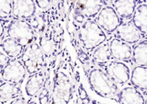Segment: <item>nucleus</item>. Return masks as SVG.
<instances>
[{
  "label": "nucleus",
  "instance_id": "f257e3e1",
  "mask_svg": "<svg viewBox=\"0 0 147 104\" xmlns=\"http://www.w3.org/2000/svg\"><path fill=\"white\" fill-rule=\"evenodd\" d=\"M78 103L74 66L67 46L64 45L57 59L50 104Z\"/></svg>",
  "mask_w": 147,
  "mask_h": 104
},
{
  "label": "nucleus",
  "instance_id": "f03ea898",
  "mask_svg": "<svg viewBox=\"0 0 147 104\" xmlns=\"http://www.w3.org/2000/svg\"><path fill=\"white\" fill-rule=\"evenodd\" d=\"M93 66V65H92ZM88 70L87 69H85ZM87 78L91 89L102 98L116 100L119 86L113 82L103 70L93 66L88 70Z\"/></svg>",
  "mask_w": 147,
  "mask_h": 104
},
{
  "label": "nucleus",
  "instance_id": "7ed1b4c3",
  "mask_svg": "<svg viewBox=\"0 0 147 104\" xmlns=\"http://www.w3.org/2000/svg\"><path fill=\"white\" fill-rule=\"evenodd\" d=\"M78 37L82 48L90 56L96 47L108 40V35L93 19H87L80 25Z\"/></svg>",
  "mask_w": 147,
  "mask_h": 104
},
{
  "label": "nucleus",
  "instance_id": "20e7f679",
  "mask_svg": "<svg viewBox=\"0 0 147 104\" xmlns=\"http://www.w3.org/2000/svg\"><path fill=\"white\" fill-rule=\"evenodd\" d=\"M19 59L22 61L29 75L45 69L47 64L37 40H34L25 47Z\"/></svg>",
  "mask_w": 147,
  "mask_h": 104
},
{
  "label": "nucleus",
  "instance_id": "39448f33",
  "mask_svg": "<svg viewBox=\"0 0 147 104\" xmlns=\"http://www.w3.org/2000/svg\"><path fill=\"white\" fill-rule=\"evenodd\" d=\"M5 35L17 40L24 48L34 40H37V36L31 24L25 19H13L6 30Z\"/></svg>",
  "mask_w": 147,
  "mask_h": 104
},
{
  "label": "nucleus",
  "instance_id": "423d86ee",
  "mask_svg": "<svg viewBox=\"0 0 147 104\" xmlns=\"http://www.w3.org/2000/svg\"><path fill=\"white\" fill-rule=\"evenodd\" d=\"M0 75L3 81H8L22 86L24 80L29 76L22 61L18 59H12L0 70Z\"/></svg>",
  "mask_w": 147,
  "mask_h": 104
},
{
  "label": "nucleus",
  "instance_id": "0eeeda50",
  "mask_svg": "<svg viewBox=\"0 0 147 104\" xmlns=\"http://www.w3.org/2000/svg\"><path fill=\"white\" fill-rule=\"evenodd\" d=\"M93 20L108 35H113V32L122 22L110 4L103 6Z\"/></svg>",
  "mask_w": 147,
  "mask_h": 104
},
{
  "label": "nucleus",
  "instance_id": "6e6552de",
  "mask_svg": "<svg viewBox=\"0 0 147 104\" xmlns=\"http://www.w3.org/2000/svg\"><path fill=\"white\" fill-rule=\"evenodd\" d=\"M101 68L118 86H125L129 81L130 67L124 61L111 60Z\"/></svg>",
  "mask_w": 147,
  "mask_h": 104
},
{
  "label": "nucleus",
  "instance_id": "1a4fd4ad",
  "mask_svg": "<svg viewBox=\"0 0 147 104\" xmlns=\"http://www.w3.org/2000/svg\"><path fill=\"white\" fill-rule=\"evenodd\" d=\"M113 35L114 38H117L130 46L138 43L142 39H146L145 35L139 31L130 19L122 21Z\"/></svg>",
  "mask_w": 147,
  "mask_h": 104
},
{
  "label": "nucleus",
  "instance_id": "9d476101",
  "mask_svg": "<svg viewBox=\"0 0 147 104\" xmlns=\"http://www.w3.org/2000/svg\"><path fill=\"white\" fill-rule=\"evenodd\" d=\"M45 79V70L43 69L38 72L29 75L24 81L23 94L29 99H36L42 88ZM38 102V101H37Z\"/></svg>",
  "mask_w": 147,
  "mask_h": 104
},
{
  "label": "nucleus",
  "instance_id": "9b49d317",
  "mask_svg": "<svg viewBox=\"0 0 147 104\" xmlns=\"http://www.w3.org/2000/svg\"><path fill=\"white\" fill-rule=\"evenodd\" d=\"M58 56L54 58V59H51L49 61H47V64H46V66L45 68V82H44V85H43L42 88L40 89V93H39V95L37 97L38 103H50L51 90H52V85H53V79H54V76H55V71H56V66H57Z\"/></svg>",
  "mask_w": 147,
  "mask_h": 104
},
{
  "label": "nucleus",
  "instance_id": "f8f14e48",
  "mask_svg": "<svg viewBox=\"0 0 147 104\" xmlns=\"http://www.w3.org/2000/svg\"><path fill=\"white\" fill-rule=\"evenodd\" d=\"M67 0H51L49 7L42 10L46 18L47 26L52 25L58 21L66 24L67 22Z\"/></svg>",
  "mask_w": 147,
  "mask_h": 104
},
{
  "label": "nucleus",
  "instance_id": "ddd939ff",
  "mask_svg": "<svg viewBox=\"0 0 147 104\" xmlns=\"http://www.w3.org/2000/svg\"><path fill=\"white\" fill-rule=\"evenodd\" d=\"M105 5L104 0H77L72 12L82 14L86 19H94Z\"/></svg>",
  "mask_w": 147,
  "mask_h": 104
},
{
  "label": "nucleus",
  "instance_id": "4468645a",
  "mask_svg": "<svg viewBox=\"0 0 147 104\" xmlns=\"http://www.w3.org/2000/svg\"><path fill=\"white\" fill-rule=\"evenodd\" d=\"M38 9L34 0H12V18L28 20L33 18Z\"/></svg>",
  "mask_w": 147,
  "mask_h": 104
},
{
  "label": "nucleus",
  "instance_id": "2eb2a0df",
  "mask_svg": "<svg viewBox=\"0 0 147 104\" xmlns=\"http://www.w3.org/2000/svg\"><path fill=\"white\" fill-rule=\"evenodd\" d=\"M37 42L45 56L46 61H49L51 59L57 57L60 55L55 45L52 25L46 27L42 35L37 38Z\"/></svg>",
  "mask_w": 147,
  "mask_h": 104
},
{
  "label": "nucleus",
  "instance_id": "dca6fc26",
  "mask_svg": "<svg viewBox=\"0 0 147 104\" xmlns=\"http://www.w3.org/2000/svg\"><path fill=\"white\" fill-rule=\"evenodd\" d=\"M109 45L113 60L124 61L125 63L131 62L132 47L130 45L114 37L110 39Z\"/></svg>",
  "mask_w": 147,
  "mask_h": 104
},
{
  "label": "nucleus",
  "instance_id": "f3484780",
  "mask_svg": "<svg viewBox=\"0 0 147 104\" xmlns=\"http://www.w3.org/2000/svg\"><path fill=\"white\" fill-rule=\"evenodd\" d=\"M116 102L122 104H146V96L133 86L119 89Z\"/></svg>",
  "mask_w": 147,
  "mask_h": 104
},
{
  "label": "nucleus",
  "instance_id": "a211bd4d",
  "mask_svg": "<svg viewBox=\"0 0 147 104\" xmlns=\"http://www.w3.org/2000/svg\"><path fill=\"white\" fill-rule=\"evenodd\" d=\"M129 83L140 90L146 97L147 91V68L146 66H136L130 70Z\"/></svg>",
  "mask_w": 147,
  "mask_h": 104
},
{
  "label": "nucleus",
  "instance_id": "6ab92c4d",
  "mask_svg": "<svg viewBox=\"0 0 147 104\" xmlns=\"http://www.w3.org/2000/svg\"><path fill=\"white\" fill-rule=\"evenodd\" d=\"M113 58L109 50V40L103 42L102 44L97 46L91 53L90 61L91 65L102 67L109 62Z\"/></svg>",
  "mask_w": 147,
  "mask_h": 104
},
{
  "label": "nucleus",
  "instance_id": "aec40b11",
  "mask_svg": "<svg viewBox=\"0 0 147 104\" xmlns=\"http://www.w3.org/2000/svg\"><path fill=\"white\" fill-rule=\"evenodd\" d=\"M137 5V0H114L112 7L122 21L129 20Z\"/></svg>",
  "mask_w": 147,
  "mask_h": 104
},
{
  "label": "nucleus",
  "instance_id": "412c9836",
  "mask_svg": "<svg viewBox=\"0 0 147 104\" xmlns=\"http://www.w3.org/2000/svg\"><path fill=\"white\" fill-rule=\"evenodd\" d=\"M0 50L12 60L20 57L24 48L14 39L4 35L0 40Z\"/></svg>",
  "mask_w": 147,
  "mask_h": 104
},
{
  "label": "nucleus",
  "instance_id": "4be33fe9",
  "mask_svg": "<svg viewBox=\"0 0 147 104\" xmlns=\"http://www.w3.org/2000/svg\"><path fill=\"white\" fill-rule=\"evenodd\" d=\"M133 24L143 35L146 36L147 32V5L146 3H138L130 19Z\"/></svg>",
  "mask_w": 147,
  "mask_h": 104
},
{
  "label": "nucleus",
  "instance_id": "5701e85b",
  "mask_svg": "<svg viewBox=\"0 0 147 104\" xmlns=\"http://www.w3.org/2000/svg\"><path fill=\"white\" fill-rule=\"evenodd\" d=\"M22 94L21 85L3 81L0 85V103H7L9 101Z\"/></svg>",
  "mask_w": 147,
  "mask_h": 104
},
{
  "label": "nucleus",
  "instance_id": "b1692460",
  "mask_svg": "<svg viewBox=\"0 0 147 104\" xmlns=\"http://www.w3.org/2000/svg\"><path fill=\"white\" fill-rule=\"evenodd\" d=\"M131 63L136 66H146L147 41L146 39L140 40L132 47Z\"/></svg>",
  "mask_w": 147,
  "mask_h": 104
},
{
  "label": "nucleus",
  "instance_id": "393cba45",
  "mask_svg": "<svg viewBox=\"0 0 147 104\" xmlns=\"http://www.w3.org/2000/svg\"><path fill=\"white\" fill-rule=\"evenodd\" d=\"M28 21L31 24L37 38L42 35V33L45 31V30L47 27L46 18L42 11H40V10L37 11L33 18L28 19Z\"/></svg>",
  "mask_w": 147,
  "mask_h": 104
},
{
  "label": "nucleus",
  "instance_id": "a878e982",
  "mask_svg": "<svg viewBox=\"0 0 147 104\" xmlns=\"http://www.w3.org/2000/svg\"><path fill=\"white\" fill-rule=\"evenodd\" d=\"M12 18V0H0V19Z\"/></svg>",
  "mask_w": 147,
  "mask_h": 104
},
{
  "label": "nucleus",
  "instance_id": "bb28decb",
  "mask_svg": "<svg viewBox=\"0 0 147 104\" xmlns=\"http://www.w3.org/2000/svg\"><path fill=\"white\" fill-rule=\"evenodd\" d=\"M13 18H9V19H0V40L4 37L6 30L9 26V24L12 21Z\"/></svg>",
  "mask_w": 147,
  "mask_h": 104
},
{
  "label": "nucleus",
  "instance_id": "cd10ccee",
  "mask_svg": "<svg viewBox=\"0 0 147 104\" xmlns=\"http://www.w3.org/2000/svg\"><path fill=\"white\" fill-rule=\"evenodd\" d=\"M34 2L35 3L37 9L40 11H42V10L46 9L49 7L51 0H34Z\"/></svg>",
  "mask_w": 147,
  "mask_h": 104
},
{
  "label": "nucleus",
  "instance_id": "c85d7f7f",
  "mask_svg": "<svg viewBox=\"0 0 147 104\" xmlns=\"http://www.w3.org/2000/svg\"><path fill=\"white\" fill-rule=\"evenodd\" d=\"M76 2H77V0H67V12H66L67 19L71 16V13L73 11V9L75 7Z\"/></svg>",
  "mask_w": 147,
  "mask_h": 104
},
{
  "label": "nucleus",
  "instance_id": "c756f323",
  "mask_svg": "<svg viewBox=\"0 0 147 104\" xmlns=\"http://www.w3.org/2000/svg\"><path fill=\"white\" fill-rule=\"evenodd\" d=\"M11 59L9 57H8L1 50H0V70H2V69L8 64V62Z\"/></svg>",
  "mask_w": 147,
  "mask_h": 104
},
{
  "label": "nucleus",
  "instance_id": "7c9ffc66",
  "mask_svg": "<svg viewBox=\"0 0 147 104\" xmlns=\"http://www.w3.org/2000/svg\"><path fill=\"white\" fill-rule=\"evenodd\" d=\"M104 1L106 2L107 4H112V3H113L114 0H104Z\"/></svg>",
  "mask_w": 147,
  "mask_h": 104
},
{
  "label": "nucleus",
  "instance_id": "2f4dec72",
  "mask_svg": "<svg viewBox=\"0 0 147 104\" xmlns=\"http://www.w3.org/2000/svg\"><path fill=\"white\" fill-rule=\"evenodd\" d=\"M146 3V0H138L137 1V4L138 3Z\"/></svg>",
  "mask_w": 147,
  "mask_h": 104
},
{
  "label": "nucleus",
  "instance_id": "473e14b6",
  "mask_svg": "<svg viewBox=\"0 0 147 104\" xmlns=\"http://www.w3.org/2000/svg\"><path fill=\"white\" fill-rule=\"evenodd\" d=\"M3 79H2V77H1V75H0V85H1V83L3 82Z\"/></svg>",
  "mask_w": 147,
  "mask_h": 104
},
{
  "label": "nucleus",
  "instance_id": "72a5a7b5",
  "mask_svg": "<svg viewBox=\"0 0 147 104\" xmlns=\"http://www.w3.org/2000/svg\"><path fill=\"white\" fill-rule=\"evenodd\" d=\"M137 1H138V0H137Z\"/></svg>",
  "mask_w": 147,
  "mask_h": 104
}]
</instances>
